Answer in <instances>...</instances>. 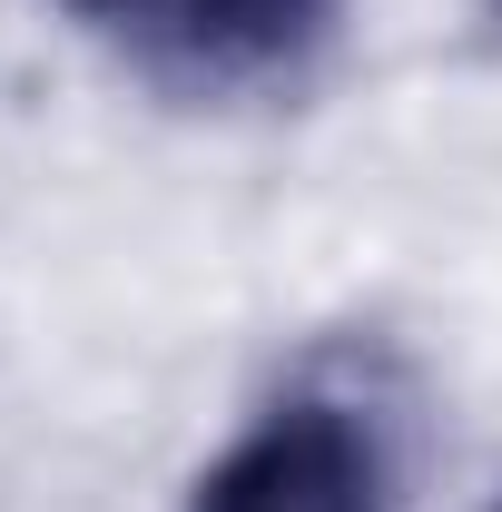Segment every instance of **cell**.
Segmentation results:
<instances>
[{"mask_svg": "<svg viewBox=\"0 0 502 512\" xmlns=\"http://www.w3.org/2000/svg\"><path fill=\"white\" fill-rule=\"evenodd\" d=\"M325 30H335V0H168L138 40L197 89H247V79L306 69Z\"/></svg>", "mask_w": 502, "mask_h": 512, "instance_id": "2", "label": "cell"}, {"mask_svg": "<svg viewBox=\"0 0 502 512\" xmlns=\"http://www.w3.org/2000/svg\"><path fill=\"white\" fill-rule=\"evenodd\" d=\"M69 10H79V20H109V30H148L168 0H69Z\"/></svg>", "mask_w": 502, "mask_h": 512, "instance_id": "3", "label": "cell"}, {"mask_svg": "<svg viewBox=\"0 0 502 512\" xmlns=\"http://www.w3.org/2000/svg\"><path fill=\"white\" fill-rule=\"evenodd\" d=\"M188 512H384V444L355 404H276L207 463Z\"/></svg>", "mask_w": 502, "mask_h": 512, "instance_id": "1", "label": "cell"}]
</instances>
